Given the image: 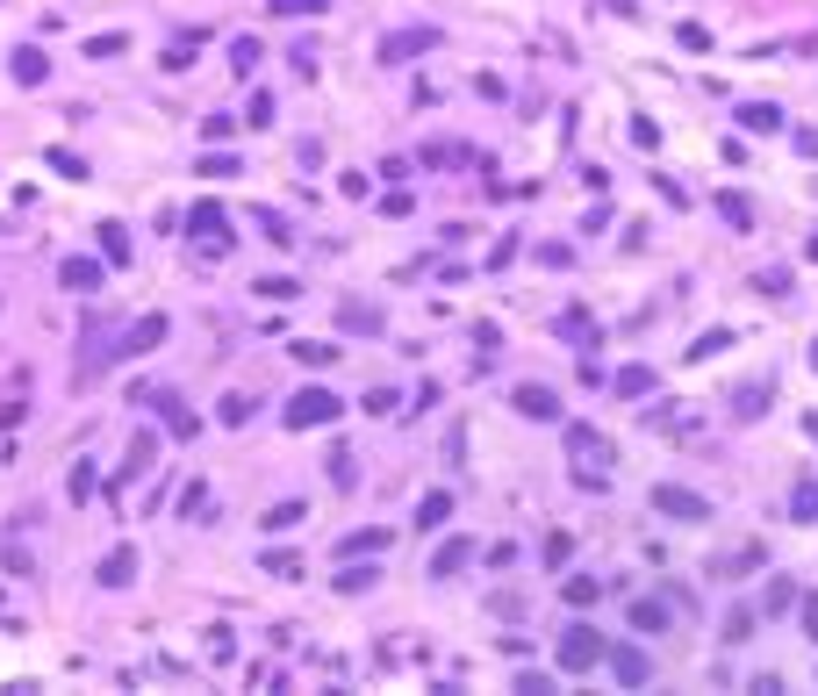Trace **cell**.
<instances>
[{
    "instance_id": "1",
    "label": "cell",
    "mask_w": 818,
    "mask_h": 696,
    "mask_svg": "<svg viewBox=\"0 0 818 696\" xmlns=\"http://www.w3.org/2000/svg\"><path fill=\"white\" fill-rule=\"evenodd\" d=\"M604 653H611V646H604L596 624H567V632H560V668H567V675H589Z\"/></svg>"
},
{
    "instance_id": "2",
    "label": "cell",
    "mask_w": 818,
    "mask_h": 696,
    "mask_svg": "<svg viewBox=\"0 0 818 696\" xmlns=\"http://www.w3.org/2000/svg\"><path fill=\"white\" fill-rule=\"evenodd\" d=\"M338 416H345V402L330 388H295V402H288V431H316V424H338Z\"/></svg>"
},
{
    "instance_id": "3",
    "label": "cell",
    "mask_w": 818,
    "mask_h": 696,
    "mask_svg": "<svg viewBox=\"0 0 818 696\" xmlns=\"http://www.w3.org/2000/svg\"><path fill=\"white\" fill-rule=\"evenodd\" d=\"M653 510H661V517H675V524H704V517H711V502L697 496V489H675V481H661V489H653Z\"/></svg>"
},
{
    "instance_id": "4",
    "label": "cell",
    "mask_w": 818,
    "mask_h": 696,
    "mask_svg": "<svg viewBox=\"0 0 818 696\" xmlns=\"http://www.w3.org/2000/svg\"><path fill=\"white\" fill-rule=\"evenodd\" d=\"M604 661H611V675L624 682V690H646V682H653V661H646L639 646H611Z\"/></svg>"
},
{
    "instance_id": "5",
    "label": "cell",
    "mask_w": 818,
    "mask_h": 696,
    "mask_svg": "<svg viewBox=\"0 0 818 696\" xmlns=\"http://www.w3.org/2000/svg\"><path fill=\"white\" fill-rule=\"evenodd\" d=\"M510 402H517V416H531V424H560V396H553V388H538V381H524Z\"/></svg>"
},
{
    "instance_id": "6",
    "label": "cell",
    "mask_w": 818,
    "mask_h": 696,
    "mask_svg": "<svg viewBox=\"0 0 818 696\" xmlns=\"http://www.w3.org/2000/svg\"><path fill=\"white\" fill-rule=\"evenodd\" d=\"M158 338H166V316H137L115 352H122V359H144V352H158Z\"/></svg>"
},
{
    "instance_id": "7",
    "label": "cell",
    "mask_w": 818,
    "mask_h": 696,
    "mask_svg": "<svg viewBox=\"0 0 818 696\" xmlns=\"http://www.w3.org/2000/svg\"><path fill=\"white\" fill-rule=\"evenodd\" d=\"M567 453H575V460H589V467H604V460H611V438H604V431H589V424H575V431H567Z\"/></svg>"
},
{
    "instance_id": "8",
    "label": "cell",
    "mask_w": 818,
    "mask_h": 696,
    "mask_svg": "<svg viewBox=\"0 0 818 696\" xmlns=\"http://www.w3.org/2000/svg\"><path fill=\"white\" fill-rule=\"evenodd\" d=\"M151 460H158V438L144 431V438L129 445V460H122V474H115V496H122V481H144V474H151Z\"/></svg>"
},
{
    "instance_id": "9",
    "label": "cell",
    "mask_w": 818,
    "mask_h": 696,
    "mask_svg": "<svg viewBox=\"0 0 818 696\" xmlns=\"http://www.w3.org/2000/svg\"><path fill=\"white\" fill-rule=\"evenodd\" d=\"M101 582L108 589H129V582H137V553H129V546H115V553L101 560Z\"/></svg>"
},
{
    "instance_id": "10",
    "label": "cell",
    "mask_w": 818,
    "mask_h": 696,
    "mask_svg": "<svg viewBox=\"0 0 818 696\" xmlns=\"http://www.w3.org/2000/svg\"><path fill=\"white\" fill-rule=\"evenodd\" d=\"M445 517H452V496H445V489H431V496L416 502V517H409V524H416V531H438Z\"/></svg>"
},
{
    "instance_id": "11",
    "label": "cell",
    "mask_w": 818,
    "mask_h": 696,
    "mask_svg": "<svg viewBox=\"0 0 818 696\" xmlns=\"http://www.w3.org/2000/svg\"><path fill=\"white\" fill-rule=\"evenodd\" d=\"M467 560H474V539H445V546H438V560H431V575H460Z\"/></svg>"
},
{
    "instance_id": "12",
    "label": "cell",
    "mask_w": 818,
    "mask_h": 696,
    "mask_svg": "<svg viewBox=\"0 0 818 696\" xmlns=\"http://www.w3.org/2000/svg\"><path fill=\"white\" fill-rule=\"evenodd\" d=\"M151 402H158V416H166L180 438H195V409H180V396H151Z\"/></svg>"
},
{
    "instance_id": "13",
    "label": "cell",
    "mask_w": 818,
    "mask_h": 696,
    "mask_svg": "<svg viewBox=\"0 0 818 696\" xmlns=\"http://www.w3.org/2000/svg\"><path fill=\"white\" fill-rule=\"evenodd\" d=\"M187 230H195L202 244H215V230H223V208H215V201H202V208L187 215Z\"/></svg>"
},
{
    "instance_id": "14",
    "label": "cell",
    "mask_w": 818,
    "mask_h": 696,
    "mask_svg": "<svg viewBox=\"0 0 818 696\" xmlns=\"http://www.w3.org/2000/svg\"><path fill=\"white\" fill-rule=\"evenodd\" d=\"M94 281H101V266H94V259H65V288H72V295H87Z\"/></svg>"
},
{
    "instance_id": "15",
    "label": "cell",
    "mask_w": 818,
    "mask_h": 696,
    "mask_svg": "<svg viewBox=\"0 0 818 696\" xmlns=\"http://www.w3.org/2000/svg\"><path fill=\"white\" fill-rule=\"evenodd\" d=\"M338 316H345V330H381V309L374 301H345Z\"/></svg>"
},
{
    "instance_id": "16",
    "label": "cell",
    "mask_w": 818,
    "mask_h": 696,
    "mask_svg": "<svg viewBox=\"0 0 818 696\" xmlns=\"http://www.w3.org/2000/svg\"><path fill=\"white\" fill-rule=\"evenodd\" d=\"M761 632V610H732L725 617V646H739V639H754Z\"/></svg>"
},
{
    "instance_id": "17",
    "label": "cell",
    "mask_w": 818,
    "mask_h": 696,
    "mask_svg": "<svg viewBox=\"0 0 818 696\" xmlns=\"http://www.w3.org/2000/svg\"><path fill=\"white\" fill-rule=\"evenodd\" d=\"M309 510L302 502H273V510H266V517H259V524H266V531H295V524H302Z\"/></svg>"
},
{
    "instance_id": "18",
    "label": "cell",
    "mask_w": 818,
    "mask_h": 696,
    "mask_svg": "<svg viewBox=\"0 0 818 696\" xmlns=\"http://www.w3.org/2000/svg\"><path fill=\"white\" fill-rule=\"evenodd\" d=\"M718 215H725L732 230H754V208H747V195H718Z\"/></svg>"
},
{
    "instance_id": "19",
    "label": "cell",
    "mask_w": 818,
    "mask_h": 696,
    "mask_svg": "<svg viewBox=\"0 0 818 696\" xmlns=\"http://www.w3.org/2000/svg\"><path fill=\"white\" fill-rule=\"evenodd\" d=\"M288 352H295L302 367H330V359H338V345H316V338H295Z\"/></svg>"
},
{
    "instance_id": "20",
    "label": "cell",
    "mask_w": 818,
    "mask_h": 696,
    "mask_svg": "<svg viewBox=\"0 0 818 696\" xmlns=\"http://www.w3.org/2000/svg\"><path fill=\"white\" fill-rule=\"evenodd\" d=\"M761 409H768V381H754V388L732 396V416H761Z\"/></svg>"
},
{
    "instance_id": "21",
    "label": "cell",
    "mask_w": 818,
    "mask_h": 696,
    "mask_svg": "<svg viewBox=\"0 0 818 696\" xmlns=\"http://www.w3.org/2000/svg\"><path fill=\"white\" fill-rule=\"evenodd\" d=\"M596 596H604V582H589V575H567V603H575V610H589Z\"/></svg>"
},
{
    "instance_id": "22",
    "label": "cell",
    "mask_w": 818,
    "mask_h": 696,
    "mask_svg": "<svg viewBox=\"0 0 818 696\" xmlns=\"http://www.w3.org/2000/svg\"><path fill=\"white\" fill-rule=\"evenodd\" d=\"M617 396H653V374H646V367H624V374H617Z\"/></svg>"
},
{
    "instance_id": "23",
    "label": "cell",
    "mask_w": 818,
    "mask_h": 696,
    "mask_svg": "<svg viewBox=\"0 0 818 696\" xmlns=\"http://www.w3.org/2000/svg\"><path fill=\"white\" fill-rule=\"evenodd\" d=\"M359 589H374V567H352V560H345V575H338V596H359Z\"/></svg>"
},
{
    "instance_id": "24",
    "label": "cell",
    "mask_w": 818,
    "mask_h": 696,
    "mask_svg": "<svg viewBox=\"0 0 818 696\" xmlns=\"http://www.w3.org/2000/svg\"><path fill=\"white\" fill-rule=\"evenodd\" d=\"M632 624H639V632H661V624H668V603H632Z\"/></svg>"
},
{
    "instance_id": "25",
    "label": "cell",
    "mask_w": 818,
    "mask_h": 696,
    "mask_svg": "<svg viewBox=\"0 0 818 696\" xmlns=\"http://www.w3.org/2000/svg\"><path fill=\"white\" fill-rule=\"evenodd\" d=\"M725 345H732V330H704V338H697V345H690V359H718V352H725Z\"/></svg>"
},
{
    "instance_id": "26",
    "label": "cell",
    "mask_w": 818,
    "mask_h": 696,
    "mask_svg": "<svg viewBox=\"0 0 818 696\" xmlns=\"http://www.w3.org/2000/svg\"><path fill=\"white\" fill-rule=\"evenodd\" d=\"M381 546H388V531H359V539H345V546H338V553H345V560H352V553H381Z\"/></svg>"
},
{
    "instance_id": "27",
    "label": "cell",
    "mask_w": 818,
    "mask_h": 696,
    "mask_svg": "<svg viewBox=\"0 0 818 696\" xmlns=\"http://www.w3.org/2000/svg\"><path fill=\"white\" fill-rule=\"evenodd\" d=\"M215 416L237 431V424H252V402H244V396H223V409H215Z\"/></svg>"
},
{
    "instance_id": "28",
    "label": "cell",
    "mask_w": 818,
    "mask_h": 696,
    "mask_svg": "<svg viewBox=\"0 0 818 696\" xmlns=\"http://www.w3.org/2000/svg\"><path fill=\"white\" fill-rule=\"evenodd\" d=\"M790 510H797V524H812V517H818V489H812V481L790 496Z\"/></svg>"
},
{
    "instance_id": "29",
    "label": "cell",
    "mask_w": 818,
    "mask_h": 696,
    "mask_svg": "<svg viewBox=\"0 0 818 696\" xmlns=\"http://www.w3.org/2000/svg\"><path fill=\"white\" fill-rule=\"evenodd\" d=\"M739 122H747V129H775V122H783V115H775V108H768V100H761V108H739Z\"/></svg>"
},
{
    "instance_id": "30",
    "label": "cell",
    "mask_w": 818,
    "mask_h": 696,
    "mask_svg": "<svg viewBox=\"0 0 818 696\" xmlns=\"http://www.w3.org/2000/svg\"><path fill=\"white\" fill-rule=\"evenodd\" d=\"M560 330H567V338H582V352L596 345V323H589V316H560Z\"/></svg>"
},
{
    "instance_id": "31",
    "label": "cell",
    "mask_w": 818,
    "mask_h": 696,
    "mask_svg": "<svg viewBox=\"0 0 818 696\" xmlns=\"http://www.w3.org/2000/svg\"><path fill=\"white\" fill-rule=\"evenodd\" d=\"M567 553H575V539H567V531H553V539H546V567H567Z\"/></svg>"
},
{
    "instance_id": "32",
    "label": "cell",
    "mask_w": 818,
    "mask_h": 696,
    "mask_svg": "<svg viewBox=\"0 0 818 696\" xmlns=\"http://www.w3.org/2000/svg\"><path fill=\"white\" fill-rule=\"evenodd\" d=\"M266 575H281V582H295V575H302V560H295V553H266Z\"/></svg>"
},
{
    "instance_id": "33",
    "label": "cell",
    "mask_w": 818,
    "mask_h": 696,
    "mask_svg": "<svg viewBox=\"0 0 818 696\" xmlns=\"http://www.w3.org/2000/svg\"><path fill=\"white\" fill-rule=\"evenodd\" d=\"M754 288H761V295H790V273H783V266H768V273H761Z\"/></svg>"
},
{
    "instance_id": "34",
    "label": "cell",
    "mask_w": 818,
    "mask_h": 696,
    "mask_svg": "<svg viewBox=\"0 0 818 696\" xmlns=\"http://www.w3.org/2000/svg\"><path fill=\"white\" fill-rule=\"evenodd\" d=\"M352 474H359V467H352V453H330V481H338V489H352Z\"/></svg>"
},
{
    "instance_id": "35",
    "label": "cell",
    "mask_w": 818,
    "mask_h": 696,
    "mask_svg": "<svg viewBox=\"0 0 818 696\" xmlns=\"http://www.w3.org/2000/svg\"><path fill=\"white\" fill-rule=\"evenodd\" d=\"M797 617H804V639H812V646H818V589H812V596H804V603H797Z\"/></svg>"
},
{
    "instance_id": "36",
    "label": "cell",
    "mask_w": 818,
    "mask_h": 696,
    "mask_svg": "<svg viewBox=\"0 0 818 696\" xmlns=\"http://www.w3.org/2000/svg\"><path fill=\"white\" fill-rule=\"evenodd\" d=\"M101 252H108V259H129V237H122L115 223H108V230H101Z\"/></svg>"
},
{
    "instance_id": "37",
    "label": "cell",
    "mask_w": 818,
    "mask_h": 696,
    "mask_svg": "<svg viewBox=\"0 0 818 696\" xmlns=\"http://www.w3.org/2000/svg\"><path fill=\"white\" fill-rule=\"evenodd\" d=\"M323 0H273V14H316Z\"/></svg>"
},
{
    "instance_id": "38",
    "label": "cell",
    "mask_w": 818,
    "mask_h": 696,
    "mask_svg": "<svg viewBox=\"0 0 818 696\" xmlns=\"http://www.w3.org/2000/svg\"><path fill=\"white\" fill-rule=\"evenodd\" d=\"M804 252H812V259H818V237H812V244H804Z\"/></svg>"
},
{
    "instance_id": "39",
    "label": "cell",
    "mask_w": 818,
    "mask_h": 696,
    "mask_svg": "<svg viewBox=\"0 0 818 696\" xmlns=\"http://www.w3.org/2000/svg\"><path fill=\"white\" fill-rule=\"evenodd\" d=\"M812 374H818V345H812Z\"/></svg>"
}]
</instances>
